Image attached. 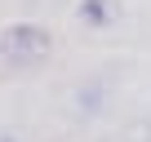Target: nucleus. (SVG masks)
<instances>
[{
  "mask_svg": "<svg viewBox=\"0 0 151 142\" xmlns=\"http://www.w3.org/2000/svg\"><path fill=\"white\" fill-rule=\"evenodd\" d=\"M49 49H53V40L36 22H14V27L0 31V58L14 62V67H40L49 58Z\"/></svg>",
  "mask_w": 151,
  "mask_h": 142,
  "instance_id": "nucleus-1",
  "label": "nucleus"
},
{
  "mask_svg": "<svg viewBox=\"0 0 151 142\" xmlns=\"http://www.w3.org/2000/svg\"><path fill=\"white\" fill-rule=\"evenodd\" d=\"M80 18L93 22V27H107L116 18V0H85V5H80Z\"/></svg>",
  "mask_w": 151,
  "mask_h": 142,
  "instance_id": "nucleus-2",
  "label": "nucleus"
},
{
  "mask_svg": "<svg viewBox=\"0 0 151 142\" xmlns=\"http://www.w3.org/2000/svg\"><path fill=\"white\" fill-rule=\"evenodd\" d=\"M0 142H18V138H9V133H0Z\"/></svg>",
  "mask_w": 151,
  "mask_h": 142,
  "instance_id": "nucleus-3",
  "label": "nucleus"
}]
</instances>
